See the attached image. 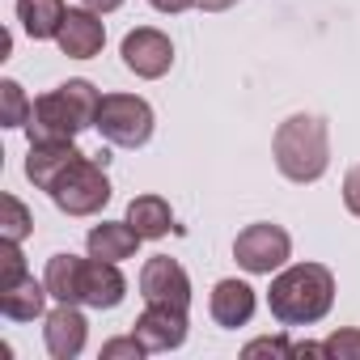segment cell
<instances>
[{"label": "cell", "instance_id": "6da1fadb", "mask_svg": "<svg viewBox=\"0 0 360 360\" xmlns=\"http://www.w3.org/2000/svg\"><path fill=\"white\" fill-rule=\"evenodd\" d=\"M47 292L64 305H89V309H115L127 297V280L119 271V263L106 259H77V255H51L47 259Z\"/></svg>", "mask_w": 360, "mask_h": 360}, {"label": "cell", "instance_id": "7a4b0ae2", "mask_svg": "<svg viewBox=\"0 0 360 360\" xmlns=\"http://www.w3.org/2000/svg\"><path fill=\"white\" fill-rule=\"evenodd\" d=\"M271 318L280 326H314L335 305V276L322 263H288L271 276L267 288Z\"/></svg>", "mask_w": 360, "mask_h": 360}, {"label": "cell", "instance_id": "3957f363", "mask_svg": "<svg viewBox=\"0 0 360 360\" xmlns=\"http://www.w3.org/2000/svg\"><path fill=\"white\" fill-rule=\"evenodd\" d=\"M98 110H102V94L94 89V81L72 77V81L56 85L51 94L34 98L26 136H30V144H39V140H77L85 127H98Z\"/></svg>", "mask_w": 360, "mask_h": 360}, {"label": "cell", "instance_id": "277c9868", "mask_svg": "<svg viewBox=\"0 0 360 360\" xmlns=\"http://www.w3.org/2000/svg\"><path fill=\"white\" fill-rule=\"evenodd\" d=\"M271 157L276 169L288 178V183H318L330 165V131L326 119L318 115H288L276 136H271Z\"/></svg>", "mask_w": 360, "mask_h": 360}, {"label": "cell", "instance_id": "5b68a950", "mask_svg": "<svg viewBox=\"0 0 360 360\" xmlns=\"http://www.w3.org/2000/svg\"><path fill=\"white\" fill-rule=\"evenodd\" d=\"M47 195L64 217H98L115 195L110 178H106V161L102 157H77Z\"/></svg>", "mask_w": 360, "mask_h": 360}, {"label": "cell", "instance_id": "8992f818", "mask_svg": "<svg viewBox=\"0 0 360 360\" xmlns=\"http://www.w3.org/2000/svg\"><path fill=\"white\" fill-rule=\"evenodd\" d=\"M157 115L140 94H102V110H98V131L106 144L115 148H144L153 140Z\"/></svg>", "mask_w": 360, "mask_h": 360}, {"label": "cell", "instance_id": "52a82bcc", "mask_svg": "<svg viewBox=\"0 0 360 360\" xmlns=\"http://www.w3.org/2000/svg\"><path fill=\"white\" fill-rule=\"evenodd\" d=\"M233 259L242 271L250 276H271L280 267H288L292 259V238L288 229L271 225V221H259V225H246L238 238H233Z\"/></svg>", "mask_w": 360, "mask_h": 360}, {"label": "cell", "instance_id": "ba28073f", "mask_svg": "<svg viewBox=\"0 0 360 360\" xmlns=\"http://www.w3.org/2000/svg\"><path fill=\"white\" fill-rule=\"evenodd\" d=\"M119 56H123V68L136 72L140 81H157V77H165V72L174 68V43H169V34L157 30V26H136V30H127Z\"/></svg>", "mask_w": 360, "mask_h": 360}, {"label": "cell", "instance_id": "9c48e42d", "mask_svg": "<svg viewBox=\"0 0 360 360\" xmlns=\"http://www.w3.org/2000/svg\"><path fill=\"white\" fill-rule=\"evenodd\" d=\"M140 297H144V305L191 309V276H187V267L178 259H169V255H153L140 267Z\"/></svg>", "mask_w": 360, "mask_h": 360}, {"label": "cell", "instance_id": "30bf717a", "mask_svg": "<svg viewBox=\"0 0 360 360\" xmlns=\"http://www.w3.org/2000/svg\"><path fill=\"white\" fill-rule=\"evenodd\" d=\"M187 330H191L187 309H178V305H144V314L131 326V335L144 343L148 356L153 352H178L187 343Z\"/></svg>", "mask_w": 360, "mask_h": 360}, {"label": "cell", "instance_id": "8fae6325", "mask_svg": "<svg viewBox=\"0 0 360 360\" xmlns=\"http://www.w3.org/2000/svg\"><path fill=\"white\" fill-rule=\"evenodd\" d=\"M85 339H89V322L81 314V305H64L56 301V309L43 318V343L56 360H77L85 352Z\"/></svg>", "mask_w": 360, "mask_h": 360}, {"label": "cell", "instance_id": "7c38bea8", "mask_svg": "<svg viewBox=\"0 0 360 360\" xmlns=\"http://www.w3.org/2000/svg\"><path fill=\"white\" fill-rule=\"evenodd\" d=\"M56 47L68 56V60H94L102 47H106V22H102V13H94V9H68V18H64V26H60V34H56Z\"/></svg>", "mask_w": 360, "mask_h": 360}, {"label": "cell", "instance_id": "4fadbf2b", "mask_svg": "<svg viewBox=\"0 0 360 360\" xmlns=\"http://www.w3.org/2000/svg\"><path fill=\"white\" fill-rule=\"evenodd\" d=\"M77 157H85V153L77 148V140H39V144H30V153H26V178H30L39 191H51V187L60 183V174H64Z\"/></svg>", "mask_w": 360, "mask_h": 360}, {"label": "cell", "instance_id": "5bb4252c", "mask_svg": "<svg viewBox=\"0 0 360 360\" xmlns=\"http://www.w3.org/2000/svg\"><path fill=\"white\" fill-rule=\"evenodd\" d=\"M255 309H259V297L246 280H217V288L208 297V314H212L217 326H225V330L250 326Z\"/></svg>", "mask_w": 360, "mask_h": 360}, {"label": "cell", "instance_id": "9a60e30c", "mask_svg": "<svg viewBox=\"0 0 360 360\" xmlns=\"http://www.w3.org/2000/svg\"><path fill=\"white\" fill-rule=\"evenodd\" d=\"M140 242H144V238H140L127 221H102V225H94V229H89V238H85L89 255H94V259H106V263L136 259Z\"/></svg>", "mask_w": 360, "mask_h": 360}, {"label": "cell", "instance_id": "2e32d148", "mask_svg": "<svg viewBox=\"0 0 360 360\" xmlns=\"http://www.w3.org/2000/svg\"><path fill=\"white\" fill-rule=\"evenodd\" d=\"M64 18H68L64 0H18V22L34 43H56Z\"/></svg>", "mask_w": 360, "mask_h": 360}, {"label": "cell", "instance_id": "e0dca14e", "mask_svg": "<svg viewBox=\"0 0 360 360\" xmlns=\"http://www.w3.org/2000/svg\"><path fill=\"white\" fill-rule=\"evenodd\" d=\"M144 242H157V238H165L169 229H174V208H169V200H161V195H136L131 204H127V217H123Z\"/></svg>", "mask_w": 360, "mask_h": 360}, {"label": "cell", "instance_id": "ac0fdd59", "mask_svg": "<svg viewBox=\"0 0 360 360\" xmlns=\"http://www.w3.org/2000/svg\"><path fill=\"white\" fill-rule=\"evenodd\" d=\"M47 297H51V292H47V280L26 276L22 284H13V288L0 292V314H5L9 322H34V318H43Z\"/></svg>", "mask_w": 360, "mask_h": 360}, {"label": "cell", "instance_id": "d6986e66", "mask_svg": "<svg viewBox=\"0 0 360 360\" xmlns=\"http://www.w3.org/2000/svg\"><path fill=\"white\" fill-rule=\"evenodd\" d=\"M30 110H34V102L22 94V85L13 77L0 81V127H26Z\"/></svg>", "mask_w": 360, "mask_h": 360}, {"label": "cell", "instance_id": "ffe728a7", "mask_svg": "<svg viewBox=\"0 0 360 360\" xmlns=\"http://www.w3.org/2000/svg\"><path fill=\"white\" fill-rule=\"evenodd\" d=\"M0 204H5V221H0V238H9V242H26L34 233V217L30 208L18 200V195H0Z\"/></svg>", "mask_w": 360, "mask_h": 360}, {"label": "cell", "instance_id": "44dd1931", "mask_svg": "<svg viewBox=\"0 0 360 360\" xmlns=\"http://www.w3.org/2000/svg\"><path fill=\"white\" fill-rule=\"evenodd\" d=\"M30 271H26V255H22V242H9V238H0V292L22 284Z\"/></svg>", "mask_w": 360, "mask_h": 360}, {"label": "cell", "instance_id": "7402d4cb", "mask_svg": "<svg viewBox=\"0 0 360 360\" xmlns=\"http://www.w3.org/2000/svg\"><path fill=\"white\" fill-rule=\"evenodd\" d=\"M144 343L136 335H123V339H106L102 343V360H144Z\"/></svg>", "mask_w": 360, "mask_h": 360}, {"label": "cell", "instance_id": "603a6c76", "mask_svg": "<svg viewBox=\"0 0 360 360\" xmlns=\"http://www.w3.org/2000/svg\"><path fill=\"white\" fill-rule=\"evenodd\" d=\"M322 347H326V356H335V360H360V330H335Z\"/></svg>", "mask_w": 360, "mask_h": 360}, {"label": "cell", "instance_id": "cb8c5ba5", "mask_svg": "<svg viewBox=\"0 0 360 360\" xmlns=\"http://www.w3.org/2000/svg\"><path fill=\"white\" fill-rule=\"evenodd\" d=\"M343 208H347L352 217H360V165H352V169L343 174Z\"/></svg>", "mask_w": 360, "mask_h": 360}, {"label": "cell", "instance_id": "d4e9b609", "mask_svg": "<svg viewBox=\"0 0 360 360\" xmlns=\"http://www.w3.org/2000/svg\"><path fill=\"white\" fill-rule=\"evenodd\" d=\"M263 352H271V356H297V347H288L284 339H255V343H246V356H263Z\"/></svg>", "mask_w": 360, "mask_h": 360}, {"label": "cell", "instance_id": "484cf974", "mask_svg": "<svg viewBox=\"0 0 360 360\" xmlns=\"http://www.w3.org/2000/svg\"><path fill=\"white\" fill-rule=\"evenodd\" d=\"M148 5H153L157 13H169V18H174V13H187V9H195L200 0H148Z\"/></svg>", "mask_w": 360, "mask_h": 360}, {"label": "cell", "instance_id": "4316f807", "mask_svg": "<svg viewBox=\"0 0 360 360\" xmlns=\"http://www.w3.org/2000/svg\"><path fill=\"white\" fill-rule=\"evenodd\" d=\"M81 5H85V9H94V13H115L123 0H81Z\"/></svg>", "mask_w": 360, "mask_h": 360}, {"label": "cell", "instance_id": "83f0119b", "mask_svg": "<svg viewBox=\"0 0 360 360\" xmlns=\"http://www.w3.org/2000/svg\"><path fill=\"white\" fill-rule=\"evenodd\" d=\"M238 0H200V9L204 13H225V9H233Z\"/></svg>", "mask_w": 360, "mask_h": 360}]
</instances>
